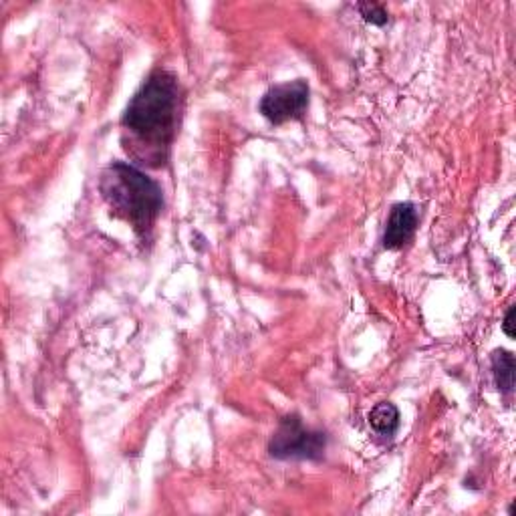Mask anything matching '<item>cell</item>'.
Masks as SVG:
<instances>
[{
    "label": "cell",
    "mask_w": 516,
    "mask_h": 516,
    "mask_svg": "<svg viewBox=\"0 0 516 516\" xmlns=\"http://www.w3.org/2000/svg\"><path fill=\"white\" fill-rule=\"evenodd\" d=\"M99 192L113 216L134 226L146 238L164 208L162 186L134 164L113 162L99 180Z\"/></svg>",
    "instance_id": "cell-2"
},
{
    "label": "cell",
    "mask_w": 516,
    "mask_h": 516,
    "mask_svg": "<svg viewBox=\"0 0 516 516\" xmlns=\"http://www.w3.org/2000/svg\"><path fill=\"white\" fill-rule=\"evenodd\" d=\"M418 210L412 202H400L392 208L390 218H387L385 234H383V246L390 250L404 248L416 234L418 228Z\"/></svg>",
    "instance_id": "cell-5"
},
{
    "label": "cell",
    "mask_w": 516,
    "mask_h": 516,
    "mask_svg": "<svg viewBox=\"0 0 516 516\" xmlns=\"http://www.w3.org/2000/svg\"><path fill=\"white\" fill-rule=\"evenodd\" d=\"M325 448V432L305 428L303 420L295 414L281 420L269 444V452L277 460H321Z\"/></svg>",
    "instance_id": "cell-3"
},
{
    "label": "cell",
    "mask_w": 516,
    "mask_h": 516,
    "mask_svg": "<svg viewBox=\"0 0 516 516\" xmlns=\"http://www.w3.org/2000/svg\"><path fill=\"white\" fill-rule=\"evenodd\" d=\"M184 91L166 69L150 73L121 117V144L140 166L164 168L182 119Z\"/></svg>",
    "instance_id": "cell-1"
},
{
    "label": "cell",
    "mask_w": 516,
    "mask_h": 516,
    "mask_svg": "<svg viewBox=\"0 0 516 516\" xmlns=\"http://www.w3.org/2000/svg\"><path fill=\"white\" fill-rule=\"evenodd\" d=\"M357 9L361 17L375 27H383L387 21H390V15H387V11L377 3H359Z\"/></svg>",
    "instance_id": "cell-8"
},
{
    "label": "cell",
    "mask_w": 516,
    "mask_h": 516,
    "mask_svg": "<svg viewBox=\"0 0 516 516\" xmlns=\"http://www.w3.org/2000/svg\"><path fill=\"white\" fill-rule=\"evenodd\" d=\"M512 319H514V307H510L508 311H506V317H504V323H502V329H504V333L512 339L514 337V331H512Z\"/></svg>",
    "instance_id": "cell-9"
},
{
    "label": "cell",
    "mask_w": 516,
    "mask_h": 516,
    "mask_svg": "<svg viewBox=\"0 0 516 516\" xmlns=\"http://www.w3.org/2000/svg\"><path fill=\"white\" fill-rule=\"evenodd\" d=\"M309 107V85L303 79L271 87L261 99V113L275 125L301 119Z\"/></svg>",
    "instance_id": "cell-4"
},
{
    "label": "cell",
    "mask_w": 516,
    "mask_h": 516,
    "mask_svg": "<svg viewBox=\"0 0 516 516\" xmlns=\"http://www.w3.org/2000/svg\"><path fill=\"white\" fill-rule=\"evenodd\" d=\"M492 373L498 390L502 394H512L514 390V357L506 349H496L492 353Z\"/></svg>",
    "instance_id": "cell-7"
},
{
    "label": "cell",
    "mask_w": 516,
    "mask_h": 516,
    "mask_svg": "<svg viewBox=\"0 0 516 516\" xmlns=\"http://www.w3.org/2000/svg\"><path fill=\"white\" fill-rule=\"evenodd\" d=\"M400 420V410L390 402L377 404L369 414V426L373 428V432L385 438H392L398 432Z\"/></svg>",
    "instance_id": "cell-6"
}]
</instances>
